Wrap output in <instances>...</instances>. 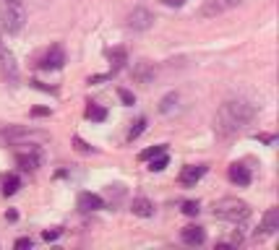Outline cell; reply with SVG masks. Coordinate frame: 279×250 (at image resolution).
I'll return each instance as SVG.
<instances>
[{
    "instance_id": "603a6c76",
    "label": "cell",
    "mask_w": 279,
    "mask_h": 250,
    "mask_svg": "<svg viewBox=\"0 0 279 250\" xmlns=\"http://www.w3.org/2000/svg\"><path fill=\"white\" fill-rule=\"evenodd\" d=\"M198 211H201L198 201H185V203H183V214H185V216H196Z\"/></svg>"
},
{
    "instance_id": "7402d4cb",
    "label": "cell",
    "mask_w": 279,
    "mask_h": 250,
    "mask_svg": "<svg viewBox=\"0 0 279 250\" xmlns=\"http://www.w3.org/2000/svg\"><path fill=\"white\" fill-rule=\"evenodd\" d=\"M21 188V180L19 177H8L6 182H3V196H13Z\"/></svg>"
},
{
    "instance_id": "1f68e13d",
    "label": "cell",
    "mask_w": 279,
    "mask_h": 250,
    "mask_svg": "<svg viewBox=\"0 0 279 250\" xmlns=\"http://www.w3.org/2000/svg\"><path fill=\"white\" fill-rule=\"evenodd\" d=\"M183 3H185V0H164V6H175V8L183 6Z\"/></svg>"
},
{
    "instance_id": "ffe728a7",
    "label": "cell",
    "mask_w": 279,
    "mask_h": 250,
    "mask_svg": "<svg viewBox=\"0 0 279 250\" xmlns=\"http://www.w3.org/2000/svg\"><path fill=\"white\" fill-rule=\"evenodd\" d=\"M146 131V117H138L136 122H133V128L128 131V141H136L138 136H141Z\"/></svg>"
},
{
    "instance_id": "d6a6232c",
    "label": "cell",
    "mask_w": 279,
    "mask_h": 250,
    "mask_svg": "<svg viewBox=\"0 0 279 250\" xmlns=\"http://www.w3.org/2000/svg\"><path fill=\"white\" fill-rule=\"evenodd\" d=\"M6 219H11V222H16V219H19V214H16V211H8V214H6Z\"/></svg>"
},
{
    "instance_id": "3957f363",
    "label": "cell",
    "mask_w": 279,
    "mask_h": 250,
    "mask_svg": "<svg viewBox=\"0 0 279 250\" xmlns=\"http://www.w3.org/2000/svg\"><path fill=\"white\" fill-rule=\"evenodd\" d=\"M214 216L225 222H245L251 216V206L240 198H222L214 203Z\"/></svg>"
},
{
    "instance_id": "f1b7e54d",
    "label": "cell",
    "mask_w": 279,
    "mask_h": 250,
    "mask_svg": "<svg viewBox=\"0 0 279 250\" xmlns=\"http://www.w3.org/2000/svg\"><path fill=\"white\" fill-rule=\"evenodd\" d=\"M32 115H34V117H47V115H50V107H34Z\"/></svg>"
},
{
    "instance_id": "d4e9b609",
    "label": "cell",
    "mask_w": 279,
    "mask_h": 250,
    "mask_svg": "<svg viewBox=\"0 0 279 250\" xmlns=\"http://www.w3.org/2000/svg\"><path fill=\"white\" fill-rule=\"evenodd\" d=\"M58 237H60V227H52V229H44L42 232V240H47V242H52Z\"/></svg>"
},
{
    "instance_id": "4316f807",
    "label": "cell",
    "mask_w": 279,
    "mask_h": 250,
    "mask_svg": "<svg viewBox=\"0 0 279 250\" xmlns=\"http://www.w3.org/2000/svg\"><path fill=\"white\" fill-rule=\"evenodd\" d=\"M113 73H102V76H91L89 78V84H102V81H110Z\"/></svg>"
},
{
    "instance_id": "cb8c5ba5",
    "label": "cell",
    "mask_w": 279,
    "mask_h": 250,
    "mask_svg": "<svg viewBox=\"0 0 279 250\" xmlns=\"http://www.w3.org/2000/svg\"><path fill=\"white\" fill-rule=\"evenodd\" d=\"M118 97H120V102L126 104V107H131V104H136V97L128 91V89H118Z\"/></svg>"
},
{
    "instance_id": "ac0fdd59",
    "label": "cell",
    "mask_w": 279,
    "mask_h": 250,
    "mask_svg": "<svg viewBox=\"0 0 279 250\" xmlns=\"http://www.w3.org/2000/svg\"><path fill=\"white\" fill-rule=\"evenodd\" d=\"M175 104H178V94H175V91L164 94V97H162V102H159V112H162V115L173 112V107H175Z\"/></svg>"
},
{
    "instance_id": "30bf717a",
    "label": "cell",
    "mask_w": 279,
    "mask_h": 250,
    "mask_svg": "<svg viewBox=\"0 0 279 250\" xmlns=\"http://www.w3.org/2000/svg\"><path fill=\"white\" fill-rule=\"evenodd\" d=\"M133 78L138 84H151L154 81V66L151 62H146V60H138V62H133Z\"/></svg>"
},
{
    "instance_id": "8992f818",
    "label": "cell",
    "mask_w": 279,
    "mask_h": 250,
    "mask_svg": "<svg viewBox=\"0 0 279 250\" xmlns=\"http://www.w3.org/2000/svg\"><path fill=\"white\" fill-rule=\"evenodd\" d=\"M243 0H204V6H201V16L204 19H211V16H219L225 11H232L238 8Z\"/></svg>"
},
{
    "instance_id": "277c9868",
    "label": "cell",
    "mask_w": 279,
    "mask_h": 250,
    "mask_svg": "<svg viewBox=\"0 0 279 250\" xmlns=\"http://www.w3.org/2000/svg\"><path fill=\"white\" fill-rule=\"evenodd\" d=\"M0 78L8 84V86H16L19 84V66H16V57L11 55V50L0 42Z\"/></svg>"
},
{
    "instance_id": "7c38bea8",
    "label": "cell",
    "mask_w": 279,
    "mask_h": 250,
    "mask_svg": "<svg viewBox=\"0 0 279 250\" xmlns=\"http://www.w3.org/2000/svg\"><path fill=\"white\" fill-rule=\"evenodd\" d=\"M180 240H183L185 245H201V242L206 240V232L201 229V227H196V224H191V227H183Z\"/></svg>"
},
{
    "instance_id": "5b68a950",
    "label": "cell",
    "mask_w": 279,
    "mask_h": 250,
    "mask_svg": "<svg viewBox=\"0 0 279 250\" xmlns=\"http://www.w3.org/2000/svg\"><path fill=\"white\" fill-rule=\"evenodd\" d=\"M66 66V52H63V47L60 44H52L47 52H44V57L39 60V68L42 71H60Z\"/></svg>"
},
{
    "instance_id": "4dcf8cb0",
    "label": "cell",
    "mask_w": 279,
    "mask_h": 250,
    "mask_svg": "<svg viewBox=\"0 0 279 250\" xmlns=\"http://www.w3.org/2000/svg\"><path fill=\"white\" fill-rule=\"evenodd\" d=\"M258 141H263V144H269V146L276 144V138H274V136H258Z\"/></svg>"
},
{
    "instance_id": "8fae6325",
    "label": "cell",
    "mask_w": 279,
    "mask_h": 250,
    "mask_svg": "<svg viewBox=\"0 0 279 250\" xmlns=\"http://www.w3.org/2000/svg\"><path fill=\"white\" fill-rule=\"evenodd\" d=\"M16 164L21 167V169H26V172H34V169H39V164H42V154L34 149V151H29V154H16Z\"/></svg>"
},
{
    "instance_id": "2e32d148",
    "label": "cell",
    "mask_w": 279,
    "mask_h": 250,
    "mask_svg": "<svg viewBox=\"0 0 279 250\" xmlns=\"http://www.w3.org/2000/svg\"><path fill=\"white\" fill-rule=\"evenodd\" d=\"M131 211H133L136 216H141V219H149V216H154V203H151L149 198H133Z\"/></svg>"
},
{
    "instance_id": "e0dca14e",
    "label": "cell",
    "mask_w": 279,
    "mask_h": 250,
    "mask_svg": "<svg viewBox=\"0 0 279 250\" xmlns=\"http://www.w3.org/2000/svg\"><path fill=\"white\" fill-rule=\"evenodd\" d=\"M84 117L91 120V122H104V120H107V109L99 107V104H89L86 112H84Z\"/></svg>"
},
{
    "instance_id": "5bb4252c",
    "label": "cell",
    "mask_w": 279,
    "mask_h": 250,
    "mask_svg": "<svg viewBox=\"0 0 279 250\" xmlns=\"http://www.w3.org/2000/svg\"><path fill=\"white\" fill-rule=\"evenodd\" d=\"M279 229V209H269L263 214V222H261V234L266 237V234H274Z\"/></svg>"
},
{
    "instance_id": "44dd1931",
    "label": "cell",
    "mask_w": 279,
    "mask_h": 250,
    "mask_svg": "<svg viewBox=\"0 0 279 250\" xmlns=\"http://www.w3.org/2000/svg\"><path fill=\"white\" fill-rule=\"evenodd\" d=\"M149 162H151V164H149V169H151V172H162V169L170 164L167 151H164V154H159V156H154V159H149Z\"/></svg>"
},
{
    "instance_id": "6da1fadb",
    "label": "cell",
    "mask_w": 279,
    "mask_h": 250,
    "mask_svg": "<svg viewBox=\"0 0 279 250\" xmlns=\"http://www.w3.org/2000/svg\"><path fill=\"white\" fill-rule=\"evenodd\" d=\"M253 117H256V107L253 104H248L243 99H227L219 107V112H216L214 128H216V133H219V136L230 138V136L240 133L245 125H251Z\"/></svg>"
},
{
    "instance_id": "9c48e42d",
    "label": "cell",
    "mask_w": 279,
    "mask_h": 250,
    "mask_svg": "<svg viewBox=\"0 0 279 250\" xmlns=\"http://www.w3.org/2000/svg\"><path fill=\"white\" fill-rule=\"evenodd\" d=\"M76 206H79V211L89 214V211H99L104 206V201L97 196V193H81L79 201H76Z\"/></svg>"
},
{
    "instance_id": "83f0119b",
    "label": "cell",
    "mask_w": 279,
    "mask_h": 250,
    "mask_svg": "<svg viewBox=\"0 0 279 250\" xmlns=\"http://www.w3.org/2000/svg\"><path fill=\"white\" fill-rule=\"evenodd\" d=\"M32 245H34L32 237H19V240H16V247H19V250H26V247H32Z\"/></svg>"
},
{
    "instance_id": "f546056e",
    "label": "cell",
    "mask_w": 279,
    "mask_h": 250,
    "mask_svg": "<svg viewBox=\"0 0 279 250\" xmlns=\"http://www.w3.org/2000/svg\"><path fill=\"white\" fill-rule=\"evenodd\" d=\"M32 84H34V89H39V91H52V94H55V89H50V86H44L42 81H32Z\"/></svg>"
},
{
    "instance_id": "484cf974",
    "label": "cell",
    "mask_w": 279,
    "mask_h": 250,
    "mask_svg": "<svg viewBox=\"0 0 279 250\" xmlns=\"http://www.w3.org/2000/svg\"><path fill=\"white\" fill-rule=\"evenodd\" d=\"M73 144H76V149H79V151H84V154H91V151H94V149H91L89 144H84V141H81L79 136L73 138Z\"/></svg>"
},
{
    "instance_id": "4fadbf2b",
    "label": "cell",
    "mask_w": 279,
    "mask_h": 250,
    "mask_svg": "<svg viewBox=\"0 0 279 250\" xmlns=\"http://www.w3.org/2000/svg\"><path fill=\"white\" fill-rule=\"evenodd\" d=\"M227 175H230V180H232V182L240 185V188L251 185V172H248V167H245V164H232Z\"/></svg>"
},
{
    "instance_id": "7a4b0ae2",
    "label": "cell",
    "mask_w": 279,
    "mask_h": 250,
    "mask_svg": "<svg viewBox=\"0 0 279 250\" xmlns=\"http://www.w3.org/2000/svg\"><path fill=\"white\" fill-rule=\"evenodd\" d=\"M0 21L8 34H19L26 24V3L24 0H0Z\"/></svg>"
},
{
    "instance_id": "9a60e30c",
    "label": "cell",
    "mask_w": 279,
    "mask_h": 250,
    "mask_svg": "<svg viewBox=\"0 0 279 250\" xmlns=\"http://www.w3.org/2000/svg\"><path fill=\"white\" fill-rule=\"evenodd\" d=\"M107 60H110V66H113L110 73H118L128 62V52L123 50V47H113V50H107Z\"/></svg>"
},
{
    "instance_id": "d6986e66",
    "label": "cell",
    "mask_w": 279,
    "mask_h": 250,
    "mask_svg": "<svg viewBox=\"0 0 279 250\" xmlns=\"http://www.w3.org/2000/svg\"><path fill=\"white\" fill-rule=\"evenodd\" d=\"M164 151H167V146L159 144V146H151V149L141 151V154H138V159H141V162H149V159H154V156H159V154H164Z\"/></svg>"
},
{
    "instance_id": "52a82bcc",
    "label": "cell",
    "mask_w": 279,
    "mask_h": 250,
    "mask_svg": "<svg viewBox=\"0 0 279 250\" xmlns=\"http://www.w3.org/2000/svg\"><path fill=\"white\" fill-rule=\"evenodd\" d=\"M151 21H154V16H151L146 8H133V13L128 16V26H131V29H136V31L149 29V26H151Z\"/></svg>"
},
{
    "instance_id": "ba28073f",
    "label": "cell",
    "mask_w": 279,
    "mask_h": 250,
    "mask_svg": "<svg viewBox=\"0 0 279 250\" xmlns=\"http://www.w3.org/2000/svg\"><path fill=\"white\" fill-rule=\"evenodd\" d=\"M206 164H191V167H185L183 172H180V182L185 185V188H193L201 177H204L206 175Z\"/></svg>"
}]
</instances>
